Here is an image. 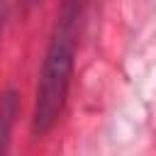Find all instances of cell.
Here are the masks:
<instances>
[{
  "label": "cell",
  "mask_w": 156,
  "mask_h": 156,
  "mask_svg": "<svg viewBox=\"0 0 156 156\" xmlns=\"http://www.w3.org/2000/svg\"><path fill=\"white\" fill-rule=\"evenodd\" d=\"M7 10H10V0H0V37H2L5 20H7Z\"/></svg>",
  "instance_id": "3"
},
{
  "label": "cell",
  "mask_w": 156,
  "mask_h": 156,
  "mask_svg": "<svg viewBox=\"0 0 156 156\" xmlns=\"http://www.w3.org/2000/svg\"><path fill=\"white\" fill-rule=\"evenodd\" d=\"M78 10H80L78 2H63V10L58 15V22L54 27V34L49 39V46L39 68L37 100H34V115H32V132L37 136H44L54 129L66 105V95L73 76V58H76Z\"/></svg>",
  "instance_id": "1"
},
{
  "label": "cell",
  "mask_w": 156,
  "mask_h": 156,
  "mask_svg": "<svg viewBox=\"0 0 156 156\" xmlns=\"http://www.w3.org/2000/svg\"><path fill=\"white\" fill-rule=\"evenodd\" d=\"M68 2H80V0H68Z\"/></svg>",
  "instance_id": "5"
},
{
  "label": "cell",
  "mask_w": 156,
  "mask_h": 156,
  "mask_svg": "<svg viewBox=\"0 0 156 156\" xmlns=\"http://www.w3.org/2000/svg\"><path fill=\"white\" fill-rule=\"evenodd\" d=\"M39 2H41V0H24V7L29 10V7H34V5H39Z\"/></svg>",
  "instance_id": "4"
},
{
  "label": "cell",
  "mask_w": 156,
  "mask_h": 156,
  "mask_svg": "<svg viewBox=\"0 0 156 156\" xmlns=\"http://www.w3.org/2000/svg\"><path fill=\"white\" fill-rule=\"evenodd\" d=\"M20 112V98L15 90H5L0 93V154L7 149L10 134H12V124L15 117Z\"/></svg>",
  "instance_id": "2"
}]
</instances>
